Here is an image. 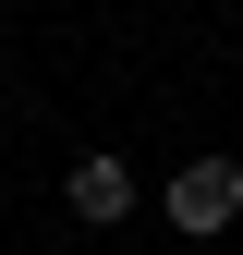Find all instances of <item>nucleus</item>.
I'll return each instance as SVG.
<instances>
[{"mask_svg":"<svg viewBox=\"0 0 243 255\" xmlns=\"http://www.w3.org/2000/svg\"><path fill=\"white\" fill-rule=\"evenodd\" d=\"M243 219V158H182L170 170V231H231Z\"/></svg>","mask_w":243,"mask_h":255,"instance_id":"f257e3e1","label":"nucleus"},{"mask_svg":"<svg viewBox=\"0 0 243 255\" xmlns=\"http://www.w3.org/2000/svg\"><path fill=\"white\" fill-rule=\"evenodd\" d=\"M73 219H98V231H110V219H134V170H122L110 146L73 158Z\"/></svg>","mask_w":243,"mask_h":255,"instance_id":"f03ea898","label":"nucleus"}]
</instances>
